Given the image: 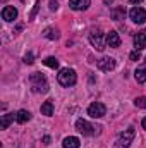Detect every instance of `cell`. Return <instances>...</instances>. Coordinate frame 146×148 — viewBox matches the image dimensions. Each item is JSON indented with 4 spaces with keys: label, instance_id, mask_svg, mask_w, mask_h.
Segmentation results:
<instances>
[{
    "label": "cell",
    "instance_id": "4316f807",
    "mask_svg": "<svg viewBox=\"0 0 146 148\" xmlns=\"http://www.w3.org/2000/svg\"><path fill=\"white\" fill-rule=\"evenodd\" d=\"M129 2H131V3H136V5H138V3H141L143 0H129Z\"/></svg>",
    "mask_w": 146,
    "mask_h": 148
},
{
    "label": "cell",
    "instance_id": "7c38bea8",
    "mask_svg": "<svg viewBox=\"0 0 146 148\" xmlns=\"http://www.w3.org/2000/svg\"><path fill=\"white\" fill-rule=\"evenodd\" d=\"M107 45L112 47V48L120 47V36H119L117 31H110V33H107Z\"/></svg>",
    "mask_w": 146,
    "mask_h": 148
},
{
    "label": "cell",
    "instance_id": "9a60e30c",
    "mask_svg": "<svg viewBox=\"0 0 146 148\" xmlns=\"http://www.w3.org/2000/svg\"><path fill=\"white\" fill-rule=\"evenodd\" d=\"M43 36L48 38V40H59V38H60V33H59V29H55V28H46V29L43 31Z\"/></svg>",
    "mask_w": 146,
    "mask_h": 148
},
{
    "label": "cell",
    "instance_id": "f1b7e54d",
    "mask_svg": "<svg viewBox=\"0 0 146 148\" xmlns=\"http://www.w3.org/2000/svg\"><path fill=\"white\" fill-rule=\"evenodd\" d=\"M21 2H26V0H21Z\"/></svg>",
    "mask_w": 146,
    "mask_h": 148
},
{
    "label": "cell",
    "instance_id": "f546056e",
    "mask_svg": "<svg viewBox=\"0 0 146 148\" xmlns=\"http://www.w3.org/2000/svg\"><path fill=\"white\" fill-rule=\"evenodd\" d=\"M145 62H146V57H145Z\"/></svg>",
    "mask_w": 146,
    "mask_h": 148
},
{
    "label": "cell",
    "instance_id": "ba28073f",
    "mask_svg": "<svg viewBox=\"0 0 146 148\" xmlns=\"http://www.w3.org/2000/svg\"><path fill=\"white\" fill-rule=\"evenodd\" d=\"M96 66H98L100 71H103V73H110V71H113V67H115V60H113L112 57H103V59L98 60Z\"/></svg>",
    "mask_w": 146,
    "mask_h": 148
},
{
    "label": "cell",
    "instance_id": "8fae6325",
    "mask_svg": "<svg viewBox=\"0 0 146 148\" xmlns=\"http://www.w3.org/2000/svg\"><path fill=\"white\" fill-rule=\"evenodd\" d=\"M134 47H136V50H143L146 47V29H141L134 36Z\"/></svg>",
    "mask_w": 146,
    "mask_h": 148
},
{
    "label": "cell",
    "instance_id": "2e32d148",
    "mask_svg": "<svg viewBox=\"0 0 146 148\" xmlns=\"http://www.w3.org/2000/svg\"><path fill=\"white\" fill-rule=\"evenodd\" d=\"M41 114H43V115H48V117L53 115V102H52V100H46V102L41 105Z\"/></svg>",
    "mask_w": 146,
    "mask_h": 148
},
{
    "label": "cell",
    "instance_id": "7a4b0ae2",
    "mask_svg": "<svg viewBox=\"0 0 146 148\" xmlns=\"http://www.w3.org/2000/svg\"><path fill=\"white\" fill-rule=\"evenodd\" d=\"M57 79H59V83L62 84V86H72L76 84V73H74L72 69H69V67H65V69H60V73L57 74Z\"/></svg>",
    "mask_w": 146,
    "mask_h": 148
},
{
    "label": "cell",
    "instance_id": "484cf974",
    "mask_svg": "<svg viewBox=\"0 0 146 148\" xmlns=\"http://www.w3.org/2000/svg\"><path fill=\"white\" fill-rule=\"evenodd\" d=\"M36 10H38V2H36V5H35V9H33V12H31V16H29V17H31V19H33V17H35V14H36Z\"/></svg>",
    "mask_w": 146,
    "mask_h": 148
},
{
    "label": "cell",
    "instance_id": "44dd1931",
    "mask_svg": "<svg viewBox=\"0 0 146 148\" xmlns=\"http://www.w3.org/2000/svg\"><path fill=\"white\" fill-rule=\"evenodd\" d=\"M136 107H141V109H146V97H139V98H136Z\"/></svg>",
    "mask_w": 146,
    "mask_h": 148
},
{
    "label": "cell",
    "instance_id": "8992f818",
    "mask_svg": "<svg viewBox=\"0 0 146 148\" xmlns=\"http://www.w3.org/2000/svg\"><path fill=\"white\" fill-rule=\"evenodd\" d=\"M76 129H77L83 136H93V134H95V127H93L88 121H84V119H77Z\"/></svg>",
    "mask_w": 146,
    "mask_h": 148
},
{
    "label": "cell",
    "instance_id": "7402d4cb",
    "mask_svg": "<svg viewBox=\"0 0 146 148\" xmlns=\"http://www.w3.org/2000/svg\"><path fill=\"white\" fill-rule=\"evenodd\" d=\"M129 59H131V60H139V59H141V53H139V50H134V52H131V53H129Z\"/></svg>",
    "mask_w": 146,
    "mask_h": 148
},
{
    "label": "cell",
    "instance_id": "ac0fdd59",
    "mask_svg": "<svg viewBox=\"0 0 146 148\" xmlns=\"http://www.w3.org/2000/svg\"><path fill=\"white\" fill-rule=\"evenodd\" d=\"M124 14H126V9H124V7H115V9L112 10V17H113L115 21L122 19V17H124Z\"/></svg>",
    "mask_w": 146,
    "mask_h": 148
},
{
    "label": "cell",
    "instance_id": "e0dca14e",
    "mask_svg": "<svg viewBox=\"0 0 146 148\" xmlns=\"http://www.w3.org/2000/svg\"><path fill=\"white\" fill-rule=\"evenodd\" d=\"M14 117H16L14 114H3V115H2V129H7L9 124L14 121Z\"/></svg>",
    "mask_w": 146,
    "mask_h": 148
},
{
    "label": "cell",
    "instance_id": "4fadbf2b",
    "mask_svg": "<svg viewBox=\"0 0 146 148\" xmlns=\"http://www.w3.org/2000/svg\"><path fill=\"white\" fill-rule=\"evenodd\" d=\"M62 147L64 148H79L81 147L79 138H76V136H69V138H65L64 143H62Z\"/></svg>",
    "mask_w": 146,
    "mask_h": 148
},
{
    "label": "cell",
    "instance_id": "277c9868",
    "mask_svg": "<svg viewBox=\"0 0 146 148\" xmlns=\"http://www.w3.org/2000/svg\"><path fill=\"white\" fill-rule=\"evenodd\" d=\"M129 17H131L132 23L143 24V23L146 21V10L143 9V7H132V9L129 10Z\"/></svg>",
    "mask_w": 146,
    "mask_h": 148
},
{
    "label": "cell",
    "instance_id": "6da1fadb",
    "mask_svg": "<svg viewBox=\"0 0 146 148\" xmlns=\"http://www.w3.org/2000/svg\"><path fill=\"white\" fill-rule=\"evenodd\" d=\"M29 81H31V86L36 93H46L48 91V83H46V77L40 73H33L29 76Z\"/></svg>",
    "mask_w": 146,
    "mask_h": 148
},
{
    "label": "cell",
    "instance_id": "ffe728a7",
    "mask_svg": "<svg viewBox=\"0 0 146 148\" xmlns=\"http://www.w3.org/2000/svg\"><path fill=\"white\" fill-rule=\"evenodd\" d=\"M134 76H136L138 83H146V69H138Z\"/></svg>",
    "mask_w": 146,
    "mask_h": 148
},
{
    "label": "cell",
    "instance_id": "9c48e42d",
    "mask_svg": "<svg viewBox=\"0 0 146 148\" xmlns=\"http://www.w3.org/2000/svg\"><path fill=\"white\" fill-rule=\"evenodd\" d=\"M16 17H17V10H16L14 7H10V5H5V7L2 9V19H3V21L10 23V21H14Z\"/></svg>",
    "mask_w": 146,
    "mask_h": 148
},
{
    "label": "cell",
    "instance_id": "52a82bcc",
    "mask_svg": "<svg viewBox=\"0 0 146 148\" xmlns=\"http://www.w3.org/2000/svg\"><path fill=\"white\" fill-rule=\"evenodd\" d=\"M89 41H91V45L98 50V52H103V48H105V43H103V35L102 33H98V31H93L91 35H89Z\"/></svg>",
    "mask_w": 146,
    "mask_h": 148
},
{
    "label": "cell",
    "instance_id": "3957f363",
    "mask_svg": "<svg viewBox=\"0 0 146 148\" xmlns=\"http://www.w3.org/2000/svg\"><path fill=\"white\" fill-rule=\"evenodd\" d=\"M134 127H129V129H126L124 133H120V136H119V140H117V148H129L131 147V143H132V140H134Z\"/></svg>",
    "mask_w": 146,
    "mask_h": 148
},
{
    "label": "cell",
    "instance_id": "cb8c5ba5",
    "mask_svg": "<svg viewBox=\"0 0 146 148\" xmlns=\"http://www.w3.org/2000/svg\"><path fill=\"white\" fill-rule=\"evenodd\" d=\"M57 9H59V3H57L55 0H52V2H50V10H57Z\"/></svg>",
    "mask_w": 146,
    "mask_h": 148
},
{
    "label": "cell",
    "instance_id": "5b68a950",
    "mask_svg": "<svg viewBox=\"0 0 146 148\" xmlns=\"http://www.w3.org/2000/svg\"><path fill=\"white\" fill-rule=\"evenodd\" d=\"M105 112H107L105 105L100 103V102H95V103H91V105L88 107V115L93 117V119H100V117H103Z\"/></svg>",
    "mask_w": 146,
    "mask_h": 148
},
{
    "label": "cell",
    "instance_id": "83f0119b",
    "mask_svg": "<svg viewBox=\"0 0 146 148\" xmlns=\"http://www.w3.org/2000/svg\"><path fill=\"white\" fill-rule=\"evenodd\" d=\"M141 124H143V127H145V129H146V117H145V119H143V122H141Z\"/></svg>",
    "mask_w": 146,
    "mask_h": 148
},
{
    "label": "cell",
    "instance_id": "30bf717a",
    "mask_svg": "<svg viewBox=\"0 0 146 148\" xmlns=\"http://www.w3.org/2000/svg\"><path fill=\"white\" fill-rule=\"evenodd\" d=\"M91 0H69V7L72 10H86L89 7Z\"/></svg>",
    "mask_w": 146,
    "mask_h": 148
},
{
    "label": "cell",
    "instance_id": "d4e9b609",
    "mask_svg": "<svg viewBox=\"0 0 146 148\" xmlns=\"http://www.w3.org/2000/svg\"><path fill=\"white\" fill-rule=\"evenodd\" d=\"M50 141H52L50 136H45V138H43V143H45V145H50Z\"/></svg>",
    "mask_w": 146,
    "mask_h": 148
},
{
    "label": "cell",
    "instance_id": "603a6c76",
    "mask_svg": "<svg viewBox=\"0 0 146 148\" xmlns=\"http://www.w3.org/2000/svg\"><path fill=\"white\" fill-rule=\"evenodd\" d=\"M24 62H26V64H33V62H35V60H33V53H31V52L24 55Z\"/></svg>",
    "mask_w": 146,
    "mask_h": 148
},
{
    "label": "cell",
    "instance_id": "5bb4252c",
    "mask_svg": "<svg viewBox=\"0 0 146 148\" xmlns=\"http://www.w3.org/2000/svg\"><path fill=\"white\" fill-rule=\"evenodd\" d=\"M29 119H31V114L28 110H24V109H23V110H17V114H16V121H17L19 124H24V122H28Z\"/></svg>",
    "mask_w": 146,
    "mask_h": 148
},
{
    "label": "cell",
    "instance_id": "d6986e66",
    "mask_svg": "<svg viewBox=\"0 0 146 148\" xmlns=\"http://www.w3.org/2000/svg\"><path fill=\"white\" fill-rule=\"evenodd\" d=\"M43 64L48 66V67H52V69H57V67H59V60H57L55 57H46V59L43 60Z\"/></svg>",
    "mask_w": 146,
    "mask_h": 148
}]
</instances>
